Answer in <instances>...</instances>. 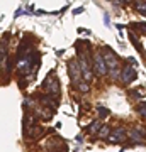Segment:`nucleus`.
Returning a JSON list of instances; mask_svg holds the SVG:
<instances>
[{"label": "nucleus", "instance_id": "obj_11", "mask_svg": "<svg viewBox=\"0 0 146 152\" xmlns=\"http://www.w3.org/2000/svg\"><path fill=\"white\" fill-rule=\"evenodd\" d=\"M97 112H99V117H100V118H107L109 115H110L109 108H105V107H102V105H99L97 107Z\"/></svg>", "mask_w": 146, "mask_h": 152}, {"label": "nucleus", "instance_id": "obj_12", "mask_svg": "<svg viewBox=\"0 0 146 152\" xmlns=\"http://www.w3.org/2000/svg\"><path fill=\"white\" fill-rule=\"evenodd\" d=\"M143 93H145V91H143V88H134V90H129L127 95H129L131 98H139Z\"/></svg>", "mask_w": 146, "mask_h": 152}, {"label": "nucleus", "instance_id": "obj_7", "mask_svg": "<svg viewBox=\"0 0 146 152\" xmlns=\"http://www.w3.org/2000/svg\"><path fill=\"white\" fill-rule=\"evenodd\" d=\"M136 80V69L134 66H126L124 69L121 71V81L124 83V85H129V83H133Z\"/></svg>", "mask_w": 146, "mask_h": 152}, {"label": "nucleus", "instance_id": "obj_3", "mask_svg": "<svg viewBox=\"0 0 146 152\" xmlns=\"http://www.w3.org/2000/svg\"><path fill=\"white\" fill-rule=\"evenodd\" d=\"M68 75H70V80H71V85H73V86H76V85L83 80V75H82V68H80V64H78V59L68 61Z\"/></svg>", "mask_w": 146, "mask_h": 152}, {"label": "nucleus", "instance_id": "obj_10", "mask_svg": "<svg viewBox=\"0 0 146 152\" xmlns=\"http://www.w3.org/2000/svg\"><path fill=\"white\" fill-rule=\"evenodd\" d=\"M75 88H76L80 93H88V91H90V85H88V81H85V80H82V81L78 83Z\"/></svg>", "mask_w": 146, "mask_h": 152}, {"label": "nucleus", "instance_id": "obj_1", "mask_svg": "<svg viewBox=\"0 0 146 152\" xmlns=\"http://www.w3.org/2000/svg\"><path fill=\"white\" fill-rule=\"evenodd\" d=\"M102 56L105 58V63H107V68H109V75H110V78H112V80H117V78H121L119 58L114 54V53H112L109 48H104Z\"/></svg>", "mask_w": 146, "mask_h": 152}, {"label": "nucleus", "instance_id": "obj_5", "mask_svg": "<svg viewBox=\"0 0 146 152\" xmlns=\"http://www.w3.org/2000/svg\"><path fill=\"white\" fill-rule=\"evenodd\" d=\"M126 137H127V130H126L124 127H119V129H116V130L110 132L109 142H112V144H119V142L126 140Z\"/></svg>", "mask_w": 146, "mask_h": 152}, {"label": "nucleus", "instance_id": "obj_6", "mask_svg": "<svg viewBox=\"0 0 146 152\" xmlns=\"http://www.w3.org/2000/svg\"><path fill=\"white\" fill-rule=\"evenodd\" d=\"M145 129H141V127H138V129H131L129 130V140L133 142V144H143L145 142V139H146V134L145 132Z\"/></svg>", "mask_w": 146, "mask_h": 152}, {"label": "nucleus", "instance_id": "obj_13", "mask_svg": "<svg viewBox=\"0 0 146 152\" xmlns=\"http://www.w3.org/2000/svg\"><path fill=\"white\" fill-rule=\"evenodd\" d=\"M138 113H139L141 117H145V118H146V103L138 105Z\"/></svg>", "mask_w": 146, "mask_h": 152}, {"label": "nucleus", "instance_id": "obj_2", "mask_svg": "<svg viewBox=\"0 0 146 152\" xmlns=\"http://www.w3.org/2000/svg\"><path fill=\"white\" fill-rule=\"evenodd\" d=\"M43 90L48 95H51L53 98L56 100H60V95H61V86H60V81H58V78L54 75V71L49 73V76L43 81Z\"/></svg>", "mask_w": 146, "mask_h": 152}, {"label": "nucleus", "instance_id": "obj_8", "mask_svg": "<svg viewBox=\"0 0 146 152\" xmlns=\"http://www.w3.org/2000/svg\"><path fill=\"white\" fill-rule=\"evenodd\" d=\"M100 129H102V122H100V120H93L90 125H87L85 127V132L87 134H90V135H97Z\"/></svg>", "mask_w": 146, "mask_h": 152}, {"label": "nucleus", "instance_id": "obj_4", "mask_svg": "<svg viewBox=\"0 0 146 152\" xmlns=\"http://www.w3.org/2000/svg\"><path fill=\"white\" fill-rule=\"evenodd\" d=\"M92 63H93V71H95V75H97L99 78H102V76H105L109 73L107 63H105V58L102 56V53H95Z\"/></svg>", "mask_w": 146, "mask_h": 152}, {"label": "nucleus", "instance_id": "obj_9", "mask_svg": "<svg viewBox=\"0 0 146 152\" xmlns=\"http://www.w3.org/2000/svg\"><path fill=\"white\" fill-rule=\"evenodd\" d=\"M110 127L109 125H102V129L99 130V134H97V139L99 140H105V139H109V135H110Z\"/></svg>", "mask_w": 146, "mask_h": 152}]
</instances>
